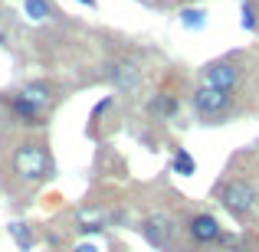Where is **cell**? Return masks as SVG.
Instances as JSON below:
<instances>
[{"instance_id": "cell-1", "label": "cell", "mask_w": 259, "mask_h": 252, "mask_svg": "<svg viewBox=\"0 0 259 252\" xmlns=\"http://www.w3.org/2000/svg\"><path fill=\"white\" fill-rule=\"evenodd\" d=\"M53 105H56V85L43 82V79L26 82L13 95H7L10 115L20 121V125H30V128H43L46 118H50V112H53Z\"/></svg>"}, {"instance_id": "cell-2", "label": "cell", "mask_w": 259, "mask_h": 252, "mask_svg": "<svg viewBox=\"0 0 259 252\" xmlns=\"http://www.w3.org/2000/svg\"><path fill=\"white\" fill-rule=\"evenodd\" d=\"M10 170L23 183H43L53 177V154L43 141H20L10 154Z\"/></svg>"}, {"instance_id": "cell-3", "label": "cell", "mask_w": 259, "mask_h": 252, "mask_svg": "<svg viewBox=\"0 0 259 252\" xmlns=\"http://www.w3.org/2000/svg\"><path fill=\"white\" fill-rule=\"evenodd\" d=\"M217 200H220V207L227 210L236 223H246L249 216H253L256 203H259V190L246 177H227V180L217 187Z\"/></svg>"}, {"instance_id": "cell-4", "label": "cell", "mask_w": 259, "mask_h": 252, "mask_svg": "<svg viewBox=\"0 0 259 252\" xmlns=\"http://www.w3.org/2000/svg\"><path fill=\"white\" fill-rule=\"evenodd\" d=\"M233 108V92H223L213 85H197L190 95V112L203 121V125H220Z\"/></svg>"}, {"instance_id": "cell-5", "label": "cell", "mask_w": 259, "mask_h": 252, "mask_svg": "<svg viewBox=\"0 0 259 252\" xmlns=\"http://www.w3.org/2000/svg\"><path fill=\"white\" fill-rule=\"evenodd\" d=\"M102 76H105V82L112 85L115 92L135 95L141 88V69H138V63H135V59H125V56L112 59V63L102 66Z\"/></svg>"}, {"instance_id": "cell-6", "label": "cell", "mask_w": 259, "mask_h": 252, "mask_svg": "<svg viewBox=\"0 0 259 252\" xmlns=\"http://www.w3.org/2000/svg\"><path fill=\"white\" fill-rule=\"evenodd\" d=\"M243 82V69L233 59H213L200 69V85H213L223 92H236V85Z\"/></svg>"}, {"instance_id": "cell-7", "label": "cell", "mask_w": 259, "mask_h": 252, "mask_svg": "<svg viewBox=\"0 0 259 252\" xmlns=\"http://www.w3.org/2000/svg\"><path fill=\"white\" fill-rule=\"evenodd\" d=\"M138 229H141V236H145V242H148V246H154V249H161V252H167V249H171L174 233H177L174 220H171L167 213H151V216H145Z\"/></svg>"}, {"instance_id": "cell-8", "label": "cell", "mask_w": 259, "mask_h": 252, "mask_svg": "<svg viewBox=\"0 0 259 252\" xmlns=\"http://www.w3.org/2000/svg\"><path fill=\"white\" fill-rule=\"evenodd\" d=\"M184 233H187V239L194 242V246H217L223 226H220V220H217L213 213H207V210H203V213H194L187 220Z\"/></svg>"}, {"instance_id": "cell-9", "label": "cell", "mask_w": 259, "mask_h": 252, "mask_svg": "<svg viewBox=\"0 0 259 252\" xmlns=\"http://www.w3.org/2000/svg\"><path fill=\"white\" fill-rule=\"evenodd\" d=\"M145 112H148V118H154V121H174L177 112H181V98H177L174 92H154L151 98H148Z\"/></svg>"}, {"instance_id": "cell-10", "label": "cell", "mask_w": 259, "mask_h": 252, "mask_svg": "<svg viewBox=\"0 0 259 252\" xmlns=\"http://www.w3.org/2000/svg\"><path fill=\"white\" fill-rule=\"evenodd\" d=\"M7 233H10L13 246H17L20 252H33V246H36V236H33V226H30V223H23V220H13V223H7Z\"/></svg>"}, {"instance_id": "cell-11", "label": "cell", "mask_w": 259, "mask_h": 252, "mask_svg": "<svg viewBox=\"0 0 259 252\" xmlns=\"http://www.w3.org/2000/svg\"><path fill=\"white\" fill-rule=\"evenodd\" d=\"M171 170H174V174H181V177H194V174H197V161H194V154H190L187 147H177L174 158H171Z\"/></svg>"}, {"instance_id": "cell-12", "label": "cell", "mask_w": 259, "mask_h": 252, "mask_svg": "<svg viewBox=\"0 0 259 252\" xmlns=\"http://www.w3.org/2000/svg\"><path fill=\"white\" fill-rule=\"evenodd\" d=\"M181 26L184 30H203L207 26V10H200V7H184L181 10Z\"/></svg>"}, {"instance_id": "cell-13", "label": "cell", "mask_w": 259, "mask_h": 252, "mask_svg": "<svg viewBox=\"0 0 259 252\" xmlns=\"http://www.w3.org/2000/svg\"><path fill=\"white\" fill-rule=\"evenodd\" d=\"M23 17H30L33 23L50 20V0H23Z\"/></svg>"}, {"instance_id": "cell-14", "label": "cell", "mask_w": 259, "mask_h": 252, "mask_svg": "<svg viewBox=\"0 0 259 252\" xmlns=\"http://www.w3.org/2000/svg\"><path fill=\"white\" fill-rule=\"evenodd\" d=\"M240 13H243V30H246V33H256V26H259V20H256V4H253V0H243Z\"/></svg>"}, {"instance_id": "cell-15", "label": "cell", "mask_w": 259, "mask_h": 252, "mask_svg": "<svg viewBox=\"0 0 259 252\" xmlns=\"http://www.w3.org/2000/svg\"><path fill=\"white\" fill-rule=\"evenodd\" d=\"M112 95H105V98H102V102H95V105H92V112H89V121H99L102 118V115H105L108 112V108H112Z\"/></svg>"}, {"instance_id": "cell-16", "label": "cell", "mask_w": 259, "mask_h": 252, "mask_svg": "<svg viewBox=\"0 0 259 252\" xmlns=\"http://www.w3.org/2000/svg\"><path fill=\"white\" fill-rule=\"evenodd\" d=\"M72 252H99V246H92V242H76Z\"/></svg>"}, {"instance_id": "cell-17", "label": "cell", "mask_w": 259, "mask_h": 252, "mask_svg": "<svg viewBox=\"0 0 259 252\" xmlns=\"http://www.w3.org/2000/svg\"><path fill=\"white\" fill-rule=\"evenodd\" d=\"M79 4H82V7H95V0H79Z\"/></svg>"}]
</instances>
